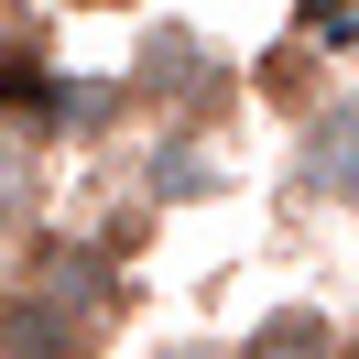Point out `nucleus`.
<instances>
[{
    "mask_svg": "<svg viewBox=\"0 0 359 359\" xmlns=\"http://www.w3.org/2000/svg\"><path fill=\"white\" fill-rule=\"evenodd\" d=\"M316 185H327V196H359V98L316 131Z\"/></svg>",
    "mask_w": 359,
    "mask_h": 359,
    "instance_id": "f257e3e1",
    "label": "nucleus"
},
{
    "mask_svg": "<svg viewBox=\"0 0 359 359\" xmlns=\"http://www.w3.org/2000/svg\"><path fill=\"white\" fill-rule=\"evenodd\" d=\"M337 337H327V316H272L262 337H250V359H327Z\"/></svg>",
    "mask_w": 359,
    "mask_h": 359,
    "instance_id": "f03ea898",
    "label": "nucleus"
},
{
    "mask_svg": "<svg viewBox=\"0 0 359 359\" xmlns=\"http://www.w3.org/2000/svg\"><path fill=\"white\" fill-rule=\"evenodd\" d=\"M11 348L44 359V348H55V316H44V305H22V316H11Z\"/></svg>",
    "mask_w": 359,
    "mask_h": 359,
    "instance_id": "7ed1b4c3",
    "label": "nucleus"
}]
</instances>
